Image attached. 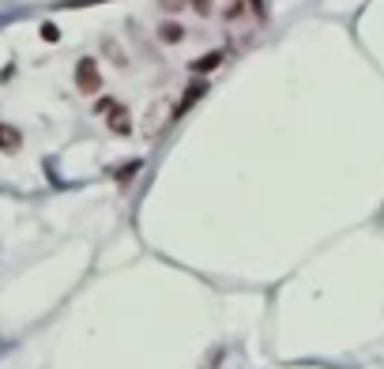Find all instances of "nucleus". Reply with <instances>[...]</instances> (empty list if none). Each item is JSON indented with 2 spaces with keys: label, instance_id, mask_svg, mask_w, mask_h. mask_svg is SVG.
<instances>
[{
  "label": "nucleus",
  "instance_id": "obj_1",
  "mask_svg": "<svg viewBox=\"0 0 384 369\" xmlns=\"http://www.w3.org/2000/svg\"><path fill=\"white\" fill-rule=\"evenodd\" d=\"M76 87H79V94H98L102 91L98 64H94L91 57H83V61L76 64Z\"/></svg>",
  "mask_w": 384,
  "mask_h": 369
},
{
  "label": "nucleus",
  "instance_id": "obj_2",
  "mask_svg": "<svg viewBox=\"0 0 384 369\" xmlns=\"http://www.w3.org/2000/svg\"><path fill=\"white\" fill-rule=\"evenodd\" d=\"M204 94H207V83H204V79H192V83H189V91L181 94V98H178V106H173V117L189 114V109L196 106L200 98H204Z\"/></svg>",
  "mask_w": 384,
  "mask_h": 369
},
{
  "label": "nucleus",
  "instance_id": "obj_3",
  "mask_svg": "<svg viewBox=\"0 0 384 369\" xmlns=\"http://www.w3.org/2000/svg\"><path fill=\"white\" fill-rule=\"evenodd\" d=\"M158 38H162L166 45H181L185 42V27H181L178 19H166V23H158Z\"/></svg>",
  "mask_w": 384,
  "mask_h": 369
},
{
  "label": "nucleus",
  "instance_id": "obj_4",
  "mask_svg": "<svg viewBox=\"0 0 384 369\" xmlns=\"http://www.w3.org/2000/svg\"><path fill=\"white\" fill-rule=\"evenodd\" d=\"M219 64H222V50H215V53H204V57L192 61V72H196V76H207V72H215Z\"/></svg>",
  "mask_w": 384,
  "mask_h": 369
},
{
  "label": "nucleus",
  "instance_id": "obj_5",
  "mask_svg": "<svg viewBox=\"0 0 384 369\" xmlns=\"http://www.w3.org/2000/svg\"><path fill=\"white\" fill-rule=\"evenodd\" d=\"M109 128H114L117 136H128V132H132V121H128V109L125 106H114V109H109Z\"/></svg>",
  "mask_w": 384,
  "mask_h": 369
},
{
  "label": "nucleus",
  "instance_id": "obj_6",
  "mask_svg": "<svg viewBox=\"0 0 384 369\" xmlns=\"http://www.w3.org/2000/svg\"><path fill=\"white\" fill-rule=\"evenodd\" d=\"M19 143H23V136L15 132L12 125H0V147H4V151H19Z\"/></svg>",
  "mask_w": 384,
  "mask_h": 369
},
{
  "label": "nucleus",
  "instance_id": "obj_7",
  "mask_svg": "<svg viewBox=\"0 0 384 369\" xmlns=\"http://www.w3.org/2000/svg\"><path fill=\"white\" fill-rule=\"evenodd\" d=\"M245 15V0H234V4L226 8V23H234V19H242Z\"/></svg>",
  "mask_w": 384,
  "mask_h": 369
},
{
  "label": "nucleus",
  "instance_id": "obj_8",
  "mask_svg": "<svg viewBox=\"0 0 384 369\" xmlns=\"http://www.w3.org/2000/svg\"><path fill=\"white\" fill-rule=\"evenodd\" d=\"M185 4H189V0H158V8H162V12H185Z\"/></svg>",
  "mask_w": 384,
  "mask_h": 369
},
{
  "label": "nucleus",
  "instance_id": "obj_9",
  "mask_svg": "<svg viewBox=\"0 0 384 369\" xmlns=\"http://www.w3.org/2000/svg\"><path fill=\"white\" fill-rule=\"evenodd\" d=\"M189 4L196 8V15H204V19L211 15V0H189Z\"/></svg>",
  "mask_w": 384,
  "mask_h": 369
},
{
  "label": "nucleus",
  "instance_id": "obj_10",
  "mask_svg": "<svg viewBox=\"0 0 384 369\" xmlns=\"http://www.w3.org/2000/svg\"><path fill=\"white\" fill-rule=\"evenodd\" d=\"M136 170H140V162H128L125 170H117V181H128V178H132Z\"/></svg>",
  "mask_w": 384,
  "mask_h": 369
},
{
  "label": "nucleus",
  "instance_id": "obj_11",
  "mask_svg": "<svg viewBox=\"0 0 384 369\" xmlns=\"http://www.w3.org/2000/svg\"><path fill=\"white\" fill-rule=\"evenodd\" d=\"M114 106H117V102H114V98H102V102H98V106H94V114H109V109H114Z\"/></svg>",
  "mask_w": 384,
  "mask_h": 369
},
{
  "label": "nucleus",
  "instance_id": "obj_12",
  "mask_svg": "<svg viewBox=\"0 0 384 369\" xmlns=\"http://www.w3.org/2000/svg\"><path fill=\"white\" fill-rule=\"evenodd\" d=\"M42 38L45 42H57V27H42Z\"/></svg>",
  "mask_w": 384,
  "mask_h": 369
}]
</instances>
